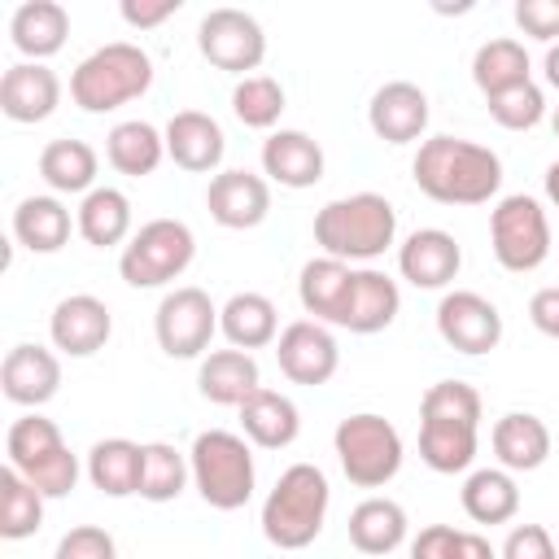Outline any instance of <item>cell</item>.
I'll use <instances>...</instances> for the list:
<instances>
[{
  "label": "cell",
  "mask_w": 559,
  "mask_h": 559,
  "mask_svg": "<svg viewBox=\"0 0 559 559\" xmlns=\"http://www.w3.org/2000/svg\"><path fill=\"white\" fill-rule=\"evenodd\" d=\"M4 445H9V467H17L22 476H31L44 459H52V454H61L66 450V441H61V428L52 424V419H44V415H22V419H13V428H9V437H4Z\"/></svg>",
  "instance_id": "74e56055"
},
{
  "label": "cell",
  "mask_w": 559,
  "mask_h": 559,
  "mask_svg": "<svg viewBox=\"0 0 559 559\" xmlns=\"http://www.w3.org/2000/svg\"><path fill=\"white\" fill-rule=\"evenodd\" d=\"M367 122L384 144H411L428 127V96L411 79H389L367 105Z\"/></svg>",
  "instance_id": "4fadbf2b"
},
{
  "label": "cell",
  "mask_w": 559,
  "mask_h": 559,
  "mask_svg": "<svg viewBox=\"0 0 559 559\" xmlns=\"http://www.w3.org/2000/svg\"><path fill=\"white\" fill-rule=\"evenodd\" d=\"M39 175L57 192H83L96 179V148L87 140H52L39 153Z\"/></svg>",
  "instance_id": "8d00e7d4"
},
{
  "label": "cell",
  "mask_w": 559,
  "mask_h": 559,
  "mask_svg": "<svg viewBox=\"0 0 559 559\" xmlns=\"http://www.w3.org/2000/svg\"><path fill=\"white\" fill-rule=\"evenodd\" d=\"M192 253H197V240H192L188 223L153 218L131 236V245L118 258V271L131 288H157V284H170L175 275H183Z\"/></svg>",
  "instance_id": "52a82bcc"
},
{
  "label": "cell",
  "mask_w": 559,
  "mask_h": 559,
  "mask_svg": "<svg viewBox=\"0 0 559 559\" xmlns=\"http://www.w3.org/2000/svg\"><path fill=\"white\" fill-rule=\"evenodd\" d=\"M175 9H179V0H122V17H127L131 26H140V31L166 22Z\"/></svg>",
  "instance_id": "681fc988"
},
{
  "label": "cell",
  "mask_w": 559,
  "mask_h": 559,
  "mask_svg": "<svg viewBox=\"0 0 559 559\" xmlns=\"http://www.w3.org/2000/svg\"><path fill=\"white\" fill-rule=\"evenodd\" d=\"M148 87H153V57L127 39H114V44L87 52L79 61V70L70 74V96L87 114L118 109V105L144 96Z\"/></svg>",
  "instance_id": "277c9868"
},
{
  "label": "cell",
  "mask_w": 559,
  "mask_h": 559,
  "mask_svg": "<svg viewBox=\"0 0 559 559\" xmlns=\"http://www.w3.org/2000/svg\"><path fill=\"white\" fill-rule=\"evenodd\" d=\"M9 35L26 57H52L70 35V13L57 0H26L17 4Z\"/></svg>",
  "instance_id": "f1b7e54d"
},
{
  "label": "cell",
  "mask_w": 559,
  "mask_h": 559,
  "mask_svg": "<svg viewBox=\"0 0 559 559\" xmlns=\"http://www.w3.org/2000/svg\"><path fill=\"white\" fill-rule=\"evenodd\" d=\"M419 419H441V424H480V393L467 380H437L419 397Z\"/></svg>",
  "instance_id": "60d3db41"
},
{
  "label": "cell",
  "mask_w": 559,
  "mask_h": 559,
  "mask_svg": "<svg viewBox=\"0 0 559 559\" xmlns=\"http://www.w3.org/2000/svg\"><path fill=\"white\" fill-rule=\"evenodd\" d=\"M397 266L415 288H445L463 266V249H459V240L450 231L419 227V231L406 236V245L397 253Z\"/></svg>",
  "instance_id": "2e32d148"
},
{
  "label": "cell",
  "mask_w": 559,
  "mask_h": 559,
  "mask_svg": "<svg viewBox=\"0 0 559 559\" xmlns=\"http://www.w3.org/2000/svg\"><path fill=\"white\" fill-rule=\"evenodd\" d=\"M397 231V214L380 192H354L341 201H328L314 214V240L328 258H380L393 245Z\"/></svg>",
  "instance_id": "3957f363"
},
{
  "label": "cell",
  "mask_w": 559,
  "mask_h": 559,
  "mask_svg": "<svg viewBox=\"0 0 559 559\" xmlns=\"http://www.w3.org/2000/svg\"><path fill=\"white\" fill-rule=\"evenodd\" d=\"M528 319H533V328H537L542 336H555V341H559V284H546V288L533 293Z\"/></svg>",
  "instance_id": "7dc6e473"
},
{
  "label": "cell",
  "mask_w": 559,
  "mask_h": 559,
  "mask_svg": "<svg viewBox=\"0 0 559 559\" xmlns=\"http://www.w3.org/2000/svg\"><path fill=\"white\" fill-rule=\"evenodd\" d=\"M332 445H336L341 472L358 489H380L402 467V437H397V428L384 415H371V411L345 415L336 424V432H332Z\"/></svg>",
  "instance_id": "8992f818"
},
{
  "label": "cell",
  "mask_w": 559,
  "mask_h": 559,
  "mask_svg": "<svg viewBox=\"0 0 559 559\" xmlns=\"http://www.w3.org/2000/svg\"><path fill=\"white\" fill-rule=\"evenodd\" d=\"M61 100V83L39 61H17L0 74V109L13 122H44Z\"/></svg>",
  "instance_id": "ac0fdd59"
},
{
  "label": "cell",
  "mask_w": 559,
  "mask_h": 559,
  "mask_svg": "<svg viewBox=\"0 0 559 559\" xmlns=\"http://www.w3.org/2000/svg\"><path fill=\"white\" fill-rule=\"evenodd\" d=\"M61 384V362L44 345H13L0 362V389L17 406H44Z\"/></svg>",
  "instance_id": "e0dca14e"
},
{
  "label": "cell",
  "mask_w": 559,
  "mask_h": 559,
  "mask_svg": "<svg viewBox=\"0 0 559 559\" xmlns=\"http://www.w3.org/2000/svg\"><path fill=\"white\" fill-rule=\"evenodd\" d=\"M275 358H280V371L293 384H328L336 376L341 349H336L332 332L319 319H297V323H288L280 332Z\"/></svg>",
  "instance_id": "7c38bea8"
},
{
  "label": "cell",
  "mask_w": 559,
  "mask_h": 559,
  "mask_svg": "<svg viewBox=\"0 0 559 559\" xmlns=\"http://www.w3.org/2000/svg\"><path fill=\"white\" fill-rule=\"evenodd\" d=\"M419 459L432 472H463L476 459V428L472 424H441V419H419Z\"/></svg>",
  "instance_id": "836d02e7"
},
{
  "label": "cell",
  "mask_w": 559,
  "mask_h": 559,
  "mask_svg": "<svg viewBox=\"0 0 559 559\" xmlns=\"http://www.w3.org/2000/svg\"><path fill=\"white\" fill-rule=\"evenodd\" d=\"M223 127L201 114V109H179L170 122H166V153L175 157V166L192 170V175H205L223 162Z\"/></svg>",
  "instance_id": "ffe728a7"
},
{
  "label": "cell",
  "mask_w": 559,
  "mask_h": 559,
  "mask_svg": "<svg viewBox=\"0 0 559 559\" xmlns=\"http://www.w3.org/2000/svg\"><path fill=\"white\" fill-rule=\"evenodd\" d=\"M192 463H183V454L166 441H148L144 445V472H140V498L148 502H170L183 493Z\"/></svg>",
  "instance_id": "f35d334b"
},
{
  "label": "cell",
  "mask_w": 559,
  "mask_h": 559,
  "mask_svg": "<svg viewBox=\"0 0 559 559\" xmlns=\"http://www.w3.org/2000/svg\"><path fill=\"white\" fill-rule=\"evenodd\" d=\"M406 537V511L393 498H362L349 511V542L358 555H389Z\"/></svg>",
  "instance_id": "4316f807"
},
{
  "label": "cell",
  "mask_w": 559,
  "mask_h": 559,
  "mask_svg": "<svg viewBox=\"0 0 559 559\" xmlns=\"http://www.w3.org/2000/svg\"><path fill=\"white\" fill-rule=\"evenodd\" d=\"M162 153H166V135H157V127L144 122V118L118 122L105 135V157L118 175H153Z\"/></svg>",
  "instance_id": "f546056e"
},
{
  "label": "cell",
  "mask_w": 559,
  "mask_h": 559,
  "mask_svg": "<svg viewBox=\"0 0 559 559\" xmlns=\"http://www.w3.org/2000/svg\"><path fill=\"white\" fill-rule=\"evenodd\" d=\"M197 384H201V397H210L214 406H240L258 384V362L249 349H214L201 358V371H197Z\"/></svg>",
  "instance_id": "cb8c5ba5"
},
{
  "label": "cell",
  "mask_w": 559,
  "mask_h": 559,
  "mask_svg": "<svg viewBox=\"0 0 559 559\" xmlns=\"http://www.w3.org/2000/svg\"><path fill=\"white\" fill-rule=\"evenodd\" d=\"M262 170L284 188H314L323 179V148L306 131H275L262 144Z\"/></svg>",
  "instance_id": "44dd1931"
},
{
  "label": "cell",
  "mask_w": 559,
  "mask_h": 559,
  "mask_svg": "<svg viewBox=\"0 0 559 559\" xmlns=\"http://www.w3.org/2000/svg\"><path fill=\"white\" fill-rule=\"evenodd\" d=\"M485 105H489V118H493L498 127H507V131H528V127H537L542 114H546V96H542V87H537L533 79L485 96Z\"/></svg>",
  "instance_id": "b9f144b4"
},
{
  "label": "cell",
  "mask_w": 559,
  "mask_h": 559,
  "mask_svg": "<svg viewBox=\"0 0 559 559\" xmlns=\"http://www.w3.org/2000/svg\"><path fill=\"white\" fill-rule=\"evenodd\" d=\"M231 109H236V118H240L245 127H258V131L275 127L280 114H284V87H280V79H271V74H249V79H240V83L231 87Z\"/></svg>",
  "instance_id": "ab89813d"
},
{
  "label": "cell",
  "mask_w": 559,
  "mask_h": 559,
  "mask_svg": "<svg viewBox=\"0 0 559 559\" xmlns=\"http://www.w3.org/2000/svg\"><path fill=\"white\" fill-rule=\"evenodd\" d=\"M349 293H354V271L341 258H310L301 266L297 280V297L306 306V314H314L319 323H345L349 310Z\"/></svg>",
  "instance_id": "d6986e66"
},
{
  "label": "cell",
  "mask_w": 559,
  "mask_h": 559,
  "mask_svg": "<svg viewBox=\"0 0 559 559\" xmlns=\"http://www.w3.org/2000/svg\"><path fill=\"white\" fill-rule=\"evenodd\" d=\"M26 480H31L44 498H66V493L74 489V480H79V459H74L70 450H61V454L44 459Z\"/></svg>",
  "instance_id": "ee69618b"
},
{
  "label": "cell",
  "mask_w": 559,
  "mask_h": 559,
  "mask_svg": "<svg viewBox=\"0 0 559 559\" xmlns=\"http://www.w3.org/2000/svg\"><path fill=\"white\" fill-rule=\"evenodd\" d=\"M550 127H555V135H559V109H555V118H550Z\"/></svg>",
  "instance_id": "db71d44e"
},
{
  "label": "cell",
  "mask_w": 559,
  "mask_h": 559,
  "mask_svg": "<svg viewBox=\"0 0 559 559\" xmlns=\"http://www.w3.org/2000/svg\"><path fill=\"white\" fill-rule=\"evenodd\" d=\"M140 472H144V445H135L127 437H105L87 454V476L109 498L140 493Z\"/></svg>",
  "instance_id": "484cf974"
},
{
  "label": "cell",
  "mask_w": 559,
  "mask_h": 559,
  "mask_svg": "<svg viewBox=\"0 0 559 559\" xmlns=\"http://www.w3.org/2000/svg\"><path fill=\"white\" fill-rule=\"evenodd\" d=\"M218 328V306L210 301L205 288L197 284H183V288H170L153 314V332H157V345L170 354V358H197L210 349V336Z\"/></svg>",
  "instance_id": "30bf717a"
},
{
  "label": "cell",
  "mask_w": 559,
  "mask_h": 559,
  "mask_svg": "<svg viewBox=\"0 0 559 559\" xmlns=\"http://www.w3.org/2000/svg\"><path fill=\"white\" fill-rule=\"evenodd\" d=\"M240 424H245V437H249L253 445H262V450H284V445H293V441H297V428H301L293 397H284L280 389H266V384L253 389V393L240 402Z\"/></svg>",
  "instance_id": "7402d4cb"
},
{
  "label": "cell",
  "mask_w": 559,
  "mask_h": 559,
  "mask_svg": "<svg viewBox=\"0 0 559 559\" xmlns=\"http://www.w3.org/2000/svg\"><path fill=\"white\" fill-rule=\"evenodd\" d=\"M437 332L459 354H489L502 341V314L489 297L472 288H454L437 306Z\"/></svg>",
  "instance_id": "8fae6325"
},
{
  "label": "cell",
  "mask_w": 559,
  "mask_h": 559,
  "mask_svg": "<svg viewBox=\"0 0 559 559\" xmlns=\"http://www.w3.org/2000/svg\"><path fill=\"white\" fill-rule=\"evenodd\" d=\"M546 197L559 205V162H550V170H546Z\"/></svg>",
  "instance_id": "f5cc1de1"
},
{
  "label": "cell",
  "mask_w": 559,
  "mask_h": 559,
  "mask_svg": "<svg viewBox=\"0 0 559 559\" xmlns=\"http://www.w3.org/2000/svg\"><path fill=\"white\" fill-rule=\"evenodd\" d=\"M454 533H459V528H450V524H428V528H419V537L411 542V559H450Z\"/></svg>",
  "instance_id": "c3c4849f"
},
{
  "label": "cell",
  "mask_w": 559,
  "mask_h": 559,
  "mask_svg": "<svg viewBox=\"0 0 559 559\" xmlns=\"http://www.w3.org/2000/svg\"><path fill=\"white\" fill-rule=\"evenodd\" d=\"M13 236L31 253H57L70 240V210L57 197H26L13 210Z\"/></svg>",
  "instance_id": "4dcf8cb0"
},
{
  "label": "cell",
  "mask_w": 559,
  "mask_h": 559,
  "mask_svg": "<svg viewBox=\"0 0 559 559\" xmlns=\"http://www.w3.org/2000/svg\"><path fill=\"white\" fill-rule=\"evenodd\" d=\"M218 328L236 349H262L275 341L280 314H275V301L262 293H231L227 306L218 310Z\"/></svg>",
  "instance_id": "83f0119b"
},
{
  "label": "cell",
  "mask_w": 559,
  "mask_h": 559,
  "mask_svg": "<svg viewBox=\"0 0 559 559\" xmlns=\"http://www.w3.org/2000/svg\"><path fill=\"white\" fill-rule=\"evenodd\" d=\"M197 48H201V57H205L210 66L249 79V70H258L262 57H266V35H262V22H258L253 13L223 4V9H210V13L201 17V26H197Z\"/></svg>",
  "instance_id": "9c48e42d"
},
{
  "label": "cell",
  "mask_w": 559,
  "mask_h": 559,
  "mask_svg": "<svg viewBox=\"0 0 559 559\" xmlns=\"http://www.w3.org/2000/svg\"><path fill=\"white\" fill-rule=\"evenodd\" d=\"M192 480L201 489V498L214 511H240L253 493V454L245 445V437L227 432V428H210L197 432L192 441Z\"/></svg>",
  "instance_id": "5b68a950"
},
{
  "label": "cell",
  "mask_w": 559,
  "mask_h": 559,
  "mask_svg": "<svg viewBox=\"0 0 559 559\" xmlns=\"http://www.w3.org/2000/svg\"><path fill=\"white\" fill-rule=\"evenodd\" d=\"M472 79H476V87H480L485 96L524 83V79H528V52H524V44L511 39V35L485 39V44L476 48V57H472Z\"/></svg>",
  "instance_id": "d590c367"
},
{
  "label": "cell",
  "mask_w": 559,
  "mask_h": 559,
  "mask_svg": "<svg viewBox=\"0 0 559 559\" xmlns=\"http://www.w3.org/2000/svg\"><path fill=\"white\" fill-rule=\"evenodd\" d=\"M205 205H210V218L218 227H231V231H245V227H258L271 210V188L262 175H249V170H223L210 179V192H205Z\"/></svg>",
  "instance_id": "9a60e30c"
},
{
  "label": "cell",
  "mask_w": 559,
  "mask_h": 559,
  "mask_svg": "<svg viewBox=\"0 0 559 559\" xmlns=\"http://www.w3.org/2000/svg\"><path fill=\"white\" fill-rule=\"evenodd\" d=\"M127 231H131V201L118 188H92L79 205V236L96 249H109Z\"/></svg>",
  "instance_id": "d6a6232c"
},
{
  "label": "cell",
  "mask_w": 559,
  "mask_h": 559,
  "mask_svg": "<svg viewBox=\"0 0 559 559\" xmlns=\"http://www.w3.org/2000/svg\"><path fill=\"white\" fill-rule=\"evenodd\" d=\"M502 559H555V537L542 524H515L502 542Z\"/></svg>",
  "instance_id": "f6af8a7d"
},
{
  "label": "cell",
  "mask_w": 559,
  "mask_h": 559,
  "mask_svg": "<svg viewBox=\"0 0 559 559\" xmlns=\"http://www.w3.org/2000/svg\"><path fill=\"white\" fill-rule=\"evenodd\" d=\"M402 310V293L397 284L384 275V271H354V293H349V310H345V323L349 332L358 336H371V332H384Z\"/></svg>",
  "instance_id": "603a6c76"
},
{
  "label": "cell",
  "mask_w": 559,
  "mask_h": 559,
  "mask_svg": "<svg viewBox=\"0 0 559 559\" xmlns=\"http://www.w3.org/2000/svg\"><path fill=\"white\" fill-rule=\"evenodd\" d=\"M546 79L559 87V44H550V52H546Z\"/></svg>",
  "instance_id": "816d5d0a"
},
{
  "label": "cell",
  "mask_w": 559,
  "mask_h": 559,
  "mask_svg": "<svg viewBox=\"0 0 559 559\" xmlns=\"http://www.w3.org/2000/svg\"><path fill=\"white\" fill-rule=\"evenodd\" d=\"M463 511L476 524H507L520 511V489H515L511 472H498V467L472 472L463 485Z\"/></svg>",
  "instance_id": "1f68e13d"
},
{
  "label": "cell",
  "mask_w": 559,
  "mask_h": 559,
  "mask_svg": "<svg viewBox=\"0 0 559 559\" xmlns=\"http://www.w3.org/2000/svg\"><path fill=\"white\" fill-rule=\"evenodd\" d=\"M109 332H114V314L92 293H70L52 306V345L66 349L70 358H87L105 349Z\"/></svg>",
  "instance_id": "5bb4252c"
},
{
  "label": "cell",
  "mask_w": 559,
  "mask_h": 559,
  "mask_svg": "<svg viewBox=\"0 0 559 559\" xmlns=\"http://www.w3.org/2000/svg\"><path fill=\"white\" fill-rule=\"evenodd\" d=\"M328 476L314 463H293L280 472L262 502V533L280 550H301L323 533L328 520Z\"/></svg>",
  "instance_id": "7a4b0ae2"
},
{
  "label": "cell",
  "mask_w": 559,
  "mask_h": 559,
  "mask_svg": "<svg viewBox=\"0 0 559 559\" xmlns=\"http://www.w3.org/2000/svg\"><path fill=\"white\" fill-rule=\"evenodd\" d=\"M450 559H498V555H493V546H489L480 533L459 528V533H454V546H450Z\"/></svg>",
  "instance_id": "f907efd6"
},
{
  "label": "cell",
  "mask_w": 559,
  "mask_h": 559,
  "mask_svg": "<svg viewBox=\"0 0 559 559\" xmlns=\"http://www.w3.org/2000/svg\"><path fill=\"white\" fill-rule=\"evenodd\" d=\"M489 245H493V258L524 275V271H537L550 253V223H546V210L524 197V192H511L493 205L489 214Z\"/></svg>",
  "instance_id": "ba28073f"
},
{
  "label": "cell",
  "mask_w": 559,
  "mask_h": 559,
  "mask_svg": "<svg viewBox=\"0 0 559 559\" xmlns=\"http://www.w3.org/2000/svg\"><path fill=\"white\" fill-rule=\"evenodd\" d=\"M493 454L507 472H533L550 454V428L528 411H511L493 424Z\"/></svg>",
  "instance_id": "d4e9b609"
},
{
  "label": "cell",
  "mask_w": 559,
  "mask_h": 559,
  "mask_svg": "<svg viewBox=\"0 0 559 559\" xmlns=\"http://www.w3.org/2000/svg\"><path fill=\"white\" fill-rule=\"evenodd\" d=\"M39 524H44V493L17 467H0V537L22 542Z\"/></svg>",
  "instance_id": "e575fe53"
},
{
  "label": "cell",
  "mask_w": 559,
  "mask_h": 559,
  "mask_svg": "<svg viewBox=\"0 0 559 559\" xmlns=\"http://www.w3.org/2000/svg\"><path fill=\"white\" fill-rule=\"evenodd\" d=\"M411 175L424 197L441 205H485L502 183V162L493 148L459 135H432L419 144Z\"/></svg>",
  "instance_id": "6da1fadb"
},
{
  "label": "cell",
  "mask_w": 559,
  "mask_h": 559,
  "mask_svg": "<svg viewBox=\"0 0 559 559\" xmlns=\"http://www.w3.org/2000/svg\"><path fill=\"white\" fill-rule=\"evenodd\" d=\"M515 26L533 39H555L559 35V0H520L515 4Z\"/></svg>",
  "instance_id": "bcb514c9"
},
{
  "label": "cell",
  "mask_w": 559,
  "mask_h": 559,
  "mask_svg": "<svg viewBox=\"0 0 559 559\" xmlns=\"http://www.w3.org/2000/svg\"><path fill=\"white\" fill-rule=\"evenodd\" d=\"M52 559H118V546H114V537L105 528L79 524V528H70L57 542V555Z\"/></svg>",
  "instance_id": "7bdbcfd3"
}]
</instances>
